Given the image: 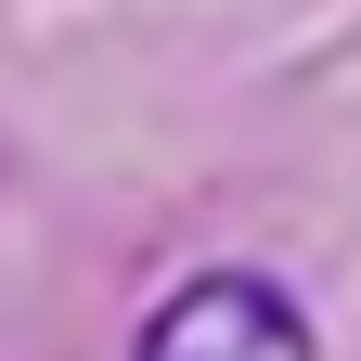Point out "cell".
Here are the masks:
<instances>
[{"instance_id":"obj_1","label":"cell","mask_w":361,"mask_h":361,"mask_svg":"<svg viewBox=\"0 0 361 361\" xmlns=\"http://www.w3.org/2000/svg\"><path fill=\"white\" fill-rule=\"evenodd\" d=\"M129 361H323L297 323L284 284H258V271H194L180 297H155V323Z\"/></svg>"}]
</instances>
